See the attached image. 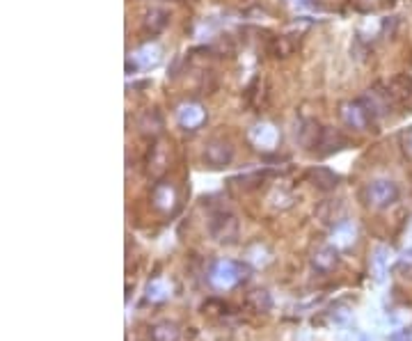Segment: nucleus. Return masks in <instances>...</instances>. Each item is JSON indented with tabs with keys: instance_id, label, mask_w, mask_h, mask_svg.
Masks as SVG:
<instances>
[{
	"instance_id": "17",
	"label": "nucleus",
	"mask_w": 412,
	"mask_h": 341,
	"mask_svg": "<svg viewBox=\"0 0 412 341\" xmlns=\"http://www.w3.org/2000/svg\"><path fill=\"white\" fill-rule=\"evenodd\" d=\"M250 305H254L257 311H268L271 309V298H268L266 291H254L250 293Z\"/></svg>"
},
{
	"instance_id": "13",
	"label": "nucleus",
	"mask_w": 412,
	"mask_h": 341,
	"mask_svg": "<svg viewBox=\"0 0 412 341\" xmlns=\"http://www.w3.org/2000/svg\"><path fill=\"white\" fill-rule=\"evenodd\" d=\"M133 60H136V64L142 66V69H152V66L161 62V48L156 46V44H147V46H142L133 53Z\"/></svg>"
},
{
	"instance_id": "20",
	"label": "nucleus",
	"mask_w": 412,
	"mask_h": 341,
	"mask_svg": "<svg viewBox=\"0 0 412 341\" xmlns=\"http://www.w3.org/2000/svg\"><path fill=\"white\" fill-rule=\"evenodd\" d=\"M291 7H305V0H287Z\"/></svg>"
},
{
	"instance_id": "3",
	"label": "nucleus",
	"mask_w": 412,
	"mask_h": 341,
	"mask_svg": "<svg viewBox=\"0 0 412 341\" xmlns=\"http://www.w3.org/2000/svg\"><path fill=\"white\" fill-rule=\"evenodd\" d=\"M366 204L373 209H389L399 199V186L389 179H376L366 186Z\"/></svg>"
},
{
	"instance_id": "12",
	"label": "nucleus",
	"mask_w": 412,
	"mask_h": 341,
	"mask_svg": "<svg viewBox=\"0 0 412 341\" xmlns=\"http://www.w3.org/2000/svg\"><path fill=\"white\" fill-rule=\"evenodd\" d=\"M310 179L319 190H334L337 183H339V176H337L332 169L328 167H314L310 169Z\"/></svg>"
},
{
	"instance_id": "10",
	"label": "nucleus",
	"mask_w": 412,
	"mask_h": 341,
	"mask_svg": "<svg viewBox=\"0 0 412 341\" xmlns=\"http://www.w3.org/2000/svg\"><path fill=\"white\" fill-rule=\"evenodd\" d=\"M312 264H314V268H316V270H321V273H330V270L334 268L337 264H339V255H337V246H321L316 252H314Z\"/></svg>"
},
{
	"instance_id": "15",
	"label": "nucleus",
	"mask_w": 412,
	"mask_h": 341,
	"mask_svg": "<svg viewBox=\"0 0 412 341\" xmlns=\"http://www.w3.org/2000/svg\"><path fill=\"white\" fill-rule=\"evenodd\" d=\"M149 337H152V341H177L179 339V328H177V323L161 321V323L152 325Z\"/></svg>"
},
{
	"instance_id": "19",
	"label": "nucleus",
	"mask_w": 412,
	"mask_h": 341,
	"mask_svg": "<svg viewBox=\"0 0 412 341\" xmlns=\"http://www.w3.org/2000/svg\"><path fill=\"white\" fill-rule=\"evenodd\" d=\"M403 147H406V151L412 156V129L406 133V136H403Z\"/></svg>"
},
{
	"instance_id": "16",
	"label": "nucleus",
	"mask_w": 412,
	"mask_h": 341,
	"mask_svg": "<svg viewBox=\"0 0 412 341\" xmlns=\"http://www.w3.org/2000/svg\"><path fill=\"white\" fill-rule=\"evenodd\" d=\"M145 26H147L152 33H161L163 28L168 26V12H163V10H152V12H147Z\"/></svg>"
},
{
	"instance_id": "8",
	"label": "nucleus",
	"mask_w": 412,
	"mask_h": 341,
	"mask_svg": "<svg viewBox=\"0 0 412 341\" xmlns=\"http://www.w3.org/2000/svg\"><path fill=\"white\" fill-rule=\"evenodd\" d=\"M152 202L159 211L170 213V211H174V206H177V192L170 183H156V188L152 192Z\"/></svg>"
},
{
	"instance_id": "14",
	"label": "nucleus",
	"mask_w": 412,
	"mask_h": 341,
	"mask_svg": "<svg viewBox=\"0 0 412 341\" xmlns=\"http://www.w3.org/2000/svg\"><path fill=\"white\" fill-rule=\"evenodd\" d=\"M172 295V284L163 277H154L147 284V300L152 302H165Z\"/></svg>"
},
{
	"instance_id": "11",
	"label": "nucleus",
	"mask_w": 412,
	"mask_h": 341,
	"mask_svg": "<svg viewBox=\"0 0 412 341\" xmlns=\"http://www.w3.org/2000/svg\"><path fill=\"white\" fill-rule=\"evenodd\" d=\"M296 138L301 140V145H305L307 149H312V147H319L321 145V138H323V129H319L316 122L307 120L301 124V129L296 131Z\"/></svg>"
},
{
	"instance_id": "2",
	"label": "nucleus",
	"mask_w": 412,
	"mask_h": 341,
	"mask_svg": "<svg viewBox=\"0 0 412 341\" xmlns=\"http://www.w3.org/2000/svg\"><path fill=\"white\" fill-rule=\"evenodd\" d=\"M341 120L346 122V126L355 131H369L376 124L378 117L371 113V108L366 106V101L359 96L355 101H348L341 106Z\"/></svg>"
},
{
	"instance_id": "1",
	"label": "nucleus",
	"mask_w": 412,
	"mask_h": 341,
	"mask_svg": "<svg viewBox=\"0 0 412 341\" xmlns=\"http://www.w3.org/2000/svg\"><path fill=\"white\" fill-rule=\"evenodd\" d=\"M247 270L243 264H236L231 259H220V261L213 264L211 273H208V282L220 288V291H229V288L238 286L241 282H245Z\"/></svg>"
},
{
	"instance_id": "4",
	"label": "nucleus",
	"mask_w": 412,
	"mask_h": 341,
	"mask_svg": "<svg viewBox=\"0 0 412 341\" xmlns=\"http://www.w3.org/2000/svg\"><path fill=\"white\" fill-rule=\"evenodd\" d=\"M208 232H211L215 241L234 243L238 239V220L234 218V213L218 209L211 213V218H208Z\"/></svg>"
},
{
	"instance_id": "6",
	"label": "nucleus",
	"mask_w": 412,
	"mask_h": 341,
	"mask_svg": "<svg viewBox=\"0 0 412 341\" xmlns=\"http://www.w3.org/2000/svg\"><path fill=\"white\" fill-rule=\"evenodd\" d=\"M250 140H252L254 147H259V149H266L268 151V149H275L277 140H280V133H277V129H275L273 124L261 122L257 126H252Z\"/></svg>"
},
{
	"instance_id": "7",
	"label": "nucleus",
	"mask_w": 412,
	"mask_h": 341,
	"mask_svg": "<svg viewBox=\"0 0 412 341\" xmlns=\"http://www.w3.org/2000/svg\"><path fill=\"white\" fill-rule=\"evenodd\" d=\"M177 120H179V124L183 126V129L195 131V129H199V126L206 122V110L201 108L199 103H183V106L179 108V113H177Z\"/></svg>"
},
{
	"instance_id": "9",
	"label": "nucleus",
	"mask_w": 412,
	"mask_h": 341,
	"mask_svg": "<svg viewBox=\"0 0 412 341\" xmlns=\"http://www.w3.org/2000/svg\"><path fill=\"white\" fill-rule=\"evenodd\" d=\"M357 239V227L350 220L337 222L332 229V246L337 248H350Z\"/></svg>"
},
{
	"instance_id": "5",
	"label": "nucleus",
	"mask_w": 412,
	"mask_h": 341,
	"mask_svg": "<svg viewBox=\"0 0 412 341\" xmlns=\"http://www.w3.org/2000/svg\"><path fill=\"white\" fill-rule=\"evenodd\" d=\"M201 158H204L206 165L213 167V169L227 167L229 163L234 160V147H231V142H227V140L215 138V140H211V142L204 147Z\"/></svg>"
},
{
	"instance_id": "18",
	"label": "nucleus",
	"mask_w": 412,
	"mask_h": 341,
	"mask_svg": "<svg viewBox=\"0 0 412 341\" xmlns=\"http://www.w3.org/2000/svg\"><path fill=\"white\" fill-rule=\"evenodd\" d=\"M399 270L403 273V277L412 275V252H406V255L401 257V261H399Z\"/></svg>"
}]
</instances>
